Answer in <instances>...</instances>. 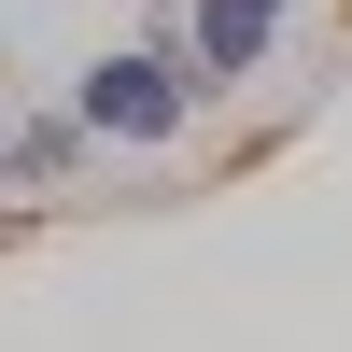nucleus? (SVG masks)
Returning a JSON list of instances; mask_svg holds the SVG:
<instances>
[{
	"instance_id": "f257e3e1",
	"label": "nucleus",
	"mask_w": 352,
	"mask_h": 352,
	"mask_svg": "<svg viewBox=\"0 0 352 352\" xmlns=\"http://www.w3.org/2000/svg\"><path fill=\"white\" fill-rule=\"evenodd\" d=\"M197 85H212V71H197V43H141V56H99L71 113H85L99 141H169V127L197 113Z\"/></svg>"
},
{
	"instance_id": "f03ea898",
	"label": "nucleus",
	"mask_w": 352,
	"mask_h": 352,
	"mask_svg": "<svg viewBox=\"0 0 352 352\" xmlns=\"http://www.w3.org/2000/svg\"><path fill=\"white\" fill-rule=\"evenodd\" d=\"M282 14H296V0H197V71L212 85H240V71H268V43H282Z\"/></svg>"
},
{
	"instance_id": "7ed1b4c3",
	"label": "nucleus",
	"mask_w": 352,
	"mask_h": 352,
	"mask_svg": "<svg viewBox=\"0 0 352 352\" xmlns=\"http://www.w3.org/2000/svg\"><path fill=\"white\" fill-rule=\"evenodd\" d=\"M85 141H99L85 113H28V127H14V184H28V197H43V184H71V155H85Z\"/></svg>"
}]
</instances>
